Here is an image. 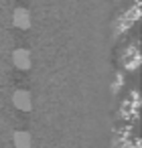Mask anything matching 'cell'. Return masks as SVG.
<instances>
[{
    "label": "cell",
    "instance_id": "cell-1",
    "mask_svg": "<svg viewBox=\"0 0 142 148\" xmlns=\"http://www.w3.org/2000/svg\"><path fill=\"white\" fill-rule=\"evenodd\" d=\"M12 63H14V67L21 69V71L31 69V55H29V51H27V49H16V51L12 53Z\"/></svg>",
    "mask_w": 142,
    "mask_h": 148
},
{
    "label": "cell",
    "instance_id": "cell-2",
    "mask_svg": "<svg viewBox=\"0 0 142 148\" xmlns=\"http://www.w3.org/2000/svg\"><path fill=\"white\" fill-rule=\"evenodd\" d=\"M12 103H14L19 110L29 112V110H31V106H33V101H31V93H29V91H25V89L14 91V95H12Z\"/></svg>",
    "mask_w": 142,
    "mask_h": 148
},
{
    "label": "cell",
    "instance_id": "cell-3",
    "mask_svg": "<svg viewBox=\"0 0 142 148\" xmlns=\"http://www.w3.org/2000/svg\"><path fill=\"white\" fill-rule=\"evenodd\" d=\"M12 23L19 29H29L31 27V14H29V10L27 8H16L14 14H12Z\"/></svg>",
    "mask_w": 142,
    "mask_h": 148
},
{
    "label": "cell",
    "instance_id": "cell-4",
    "mask_svg": "<svg viewBox=\"0 0 142 148\" xmlns=\"http://www.w3.org/2000/svg\"><path fill=\"white\" fill-rule=\"evenodd\" d=\"M12 140H14V146H16V148H31V146H33V138H31V134L25 132V130L14 132Z\"/></svg>",
    "mask_w": 142,
    "mask_h": 148
}]
</instances>
